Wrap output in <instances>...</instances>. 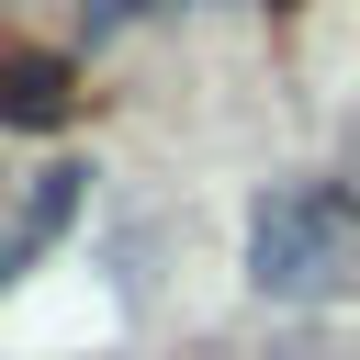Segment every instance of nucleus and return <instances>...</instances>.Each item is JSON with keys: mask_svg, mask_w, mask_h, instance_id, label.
Returning a JSON list of instances; mask_svg holds the SVG:
<instances>
[{"mask_svg": "<svg viewBox=\"0 0 360 360\" xmlns=\"http://www.w3.org/2000/svg\"><path fill=\"white\" fill-rule=\"evenodd\" d=\"M360 270V202L326 191V180H292L248 214V281L281 292V304H315Z\"/></svg>", "mask_w": 360, "mask_h": 360, "instance_id": "f257e3e1", "label": "nucleus"}, {"mask_svg": "<svg viewBox=\"0 0 360 360\" xmlns=\"http://www.w3.org/2000/svg\"><path fill=\"white\" fill-rule=\"evenodd\" d=\"M0 112L11 124H56L68 112V68L56 56H0Z\"/></svg>", "mask_w": 360, "mask_h": 360, "instance_id": "f03ea898", "label": "nucleus"}, {"mask_svg": "<svg viewBox=\"0 0 360 360\" xmlns=\"http://www.w3.org/2000/svg\"><path fill=\"white\" fill-rule=\"evenodd\" d=\"M135 11H180V0H101V22H135Z\"/></svg>", "mask_w": 360, "mask_h": 360, "instance_id": "7ed1b4c3", "label": "nucleus"}]
</instances>
